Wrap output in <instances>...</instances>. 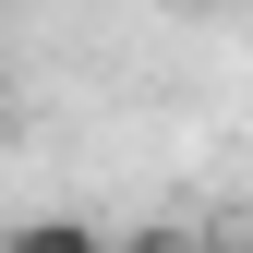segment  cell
Instances as JSON below:
<instances>
[{
    "instance_id": "cell-2",
    "label": "cell",
    "mask_w": 253,
    "mask_h": 253,
    "mask_svg": "<svg viewBox=\"0 0 253 253\" xmlns=\"http://www.w3.org/2000/svg\"><path fill=\"white\" fill-rule=\"evenodd\" d=\"M133 253H181V241H133Z\"/></svg>"
},
{
    "instance_id": "cell-3",
    "label": "cell",
    "mask_w": 253,
    "mask_h": 253,
    "mask_svg": "<svg viewBox=\"0 0 253 253\" xmlns=\"http://www.w3.org/2000/svg\"><path fill=\"white\" fill-rule=\"evenodd\" d=\"M0 109H12V73H0Z\"/></svg>"
},
{
    "instance_id": "cell-1",
    "label": "cell",
    "mask_w": 253,
    "mask_h": 253,
    "mask_svg": "<svg viewBox=\"0 0 253 253\" xmlns=\"http://www.w3.org/2000/svg\"><path fill=\"white\" fill-rule=\"evenodd\" d=\"M0 253H109L84 217H24V229H0Z\"/></svg>"
},
{
    "instance_id": "cell-4",
    "label": "cell",
    "mask_w": 253,
    "mask_h": 253,
    "mask_svg": "<svg viewBox=\"0 0 253 253\" xmlns=\"http://www.w3.org/2000/svg\"><path fill=\"white\" fill-rule=\"evenodd\" d=\"M229 253H253V241H229Z\"/></svg>"
}]
</instances>
